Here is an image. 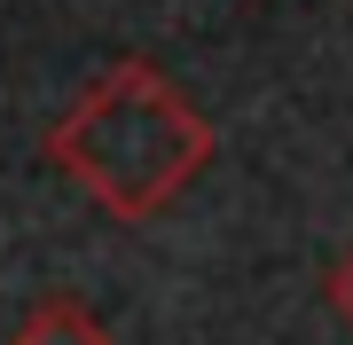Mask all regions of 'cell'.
<instances>
[{
	"label": "cell",
	"instance_id": "obj_1",
	"mask_svg": "<svg viewBox=\"0 0 353 345\" xmlns=\"http://www.w3.org/2000/svg\"><path fill=\"white\" fill-rule=\"evenodd\" d=\"M220 134L150 55H118L48 126V165L110 220H157L212 165Z\"/></svg>",
	"mask_w": 353,
	"mask_h": 345
},
{
	"label": "cell",
	"instance_id": "obj_2",
	"mask_svg": "<svg viewBox=\"0 0 353 345\" xmlns=\"http://www.w3.org/2000/svg\"><path fill=\"white\" fill-rule=\"evenodd\" d=\"M8 345H110V330H102V314L87 306V298L48 291V298H32V306H24V322H16Z\"/></svg>",
	"mask_w": 353,
	"mask_h": 345
},
{
	"label": "cell",
	"instance_id": "obj_3",
	"mask_svg": "<svg viewBox=\"0 0 353 345\" xmlns=\"http://www.w3.org/2000/svg\"><path fill=\"white\" fill-rule=\"evenodd\" d=\"M330 306H338V322L353 330V251L338 259V267H330Z\"/></svg>",
	"mask_w": 353,
	"mask_h": 345
}]
</instances>
